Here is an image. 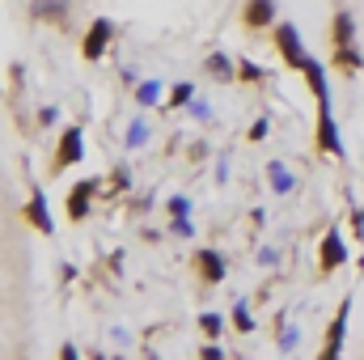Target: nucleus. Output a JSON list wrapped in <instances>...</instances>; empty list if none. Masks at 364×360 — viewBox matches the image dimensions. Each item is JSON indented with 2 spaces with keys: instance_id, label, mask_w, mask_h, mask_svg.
<instances>
[{
  "instance_id": "ddd939ff",
  "label": "nucleus",
  "mask_w": 364,
  "mask_h": 360,
  "mask_svg": "<svg viewBox=\"0 0 364 360\" xmlns=\"http://www.w3.org/2000/svg\"><path fill=\"white\" fill-rule=\"evenodd\" d=\"M233 322H237V331H250V327H255V318H250V309H246V305H237Z\"/></svg>"
},
{
  "instance_id": "f03ea898",
  "label": "nucleus",
  "mask_w": 364,
  "mask_h": 360,
  "mask_svg": "<svg viewBox=\"0 0 364 360\" xmlns=\"http://www.w3.org/2000/svg\"><path fill=\"white\" fill-rule=\"evenodd\" d=\"M106 38H110V21H93L90 38H85V55H90V60H97V55H102Z\"/></svg>"
},
{
  "instance_id": "0eeeda50",
  "label": "nucleus",
  "mask_w": 364,
  "mask_h": 360,
  "mask_svg": "<svg viewBox=\"0 0 364 360\" xmlns=\"http://www.w3.org/2000/svg\"><path fill=\"white\" fill-rule=\"evenodd\" d=\"M343 259H348V250H343V242L331 233V238H326V246H322V263H326V268H339Z\"/></svg>"
},
{
  "instance_id": "f3484780",
  "label": "nucleus",
  "mask_w": 364,
  "mask_h": 360,
  "mask_svg": "<svg viewBox=\"0 0 364 360\" xmlns=\"http://www.w3.org/2000/svg\"><path fill=\"white\" fill-rule=\"evenodd\" d=\"M127 144L136 149V144H144V123H132V136H127Z\"/></svg>"
},
{
  "instance_id": "9d476101",
  "label": "nucleus",
  "mask_w": 364,
  "mask_h": 360,
  "mask_svg": "<svg viewBox=\"0 0 364 360\" xmlns=\"http://www.w3.org/2000/svg\"><path fill=\"white\" fill-rule=\"evenodd\" d=\"M30 221H34L43 233H51V216H47V208H43V195H34V199H30Z\"/></svg>"
},
{
  "instance_id": "412c9836",
  "label": "nucleus",
  "mask_w": 364,
  "mask_h": 360,
  "mask_svg": "<svg viewBox=\"0 0 364 360\" xmlns=\"http://www.w3.org/2000/svg\"><path fill=\"white\" fill-rule=\"evenodd\" d=\"M250 136H255V140H263V136H267V119H259V123L250 127Z\"/></svg>"
},
{
  "instance_id": "f257e3e1",
  "label": "nucleus",
  "mask_w": 364,
  "mask_h": 360,
  "mask_svg": "<svg viewBox=\"0 0 364 360\" xmlns=\"http://www.w3.org/2000/svg\"><path fill=\"white\" fill-rule=\"evenodd\" d=\"M279 51H284L292 64H305V60H309V55L301 51V38H296V30H292V26H279Z\"/></svg>"
},
{
  "instance_id": "7ed1b4c3",
  "label": "nucleus",
  "mask_w": 364,
  "mask_h": 360,
  "mask_svg": "<svg viewBox=\"0 0 364 360\" xmlns=\"http://www.w3.org/2000/svg\"><path fill=\"white\" fill-rule=\"evenodd\" d=\"M73 162H81V132L77 127L64 132V144H60V166H73Z\"/></svg>"
},
{
  "instance_id": "6ab92c4d",
  "label": "nucleus",
  "mask_w": 364,
  "mask_h": 360,
  "mask_svg": "<svg viewBox=\"0 0 364 360\" xmlns=\"http://www.w3.org/2000/svg\"><path fill=\"white\" fill-rule=\"evenodd\" d=\"M157 81H153V85H140V102H157Z\"/></svg>"
},
{
  "instance_id": "4468645a",
  "label": "nucleus",
  "mask_w": 364,
  "mask_h": 360,
  "mask_svg": "<svg viewBox=\"0 0 364 360\" xmlns=\"http://www.w3.org/2000/svg\"><path fill=\"white\" fill-rule=\"evenodd\" d=\"M208 68H212L216 77H229V60H225V55H212V60H208Z\"/></svg>"
},
{
  "instance_id": "9b49d317",
  "label": "nucleus",
  "mask_w": 364,
  "mask_h": 360,
  "mask_svg": "<svg viewBox=\"0 0 364 360\" xmlns=\"http://www.w3.org/2000/svg\"><path fill=\"white\" fill-rule=\"evenodd\" d=\"M301 68H305V77H309V85H314V93H318V97H326V81H322V64L305 60Z\"/></svg>"
},
{
  "instance_id": "a211bd4d",
  "label": "nucleus",
  "mask_w": 364,
  "mask_h": 360,
  "mask_svg": "<svg viewBox=\"0 0 364 360\" xmlns=\"http://www.w3.org/2000/svg\"><path fill=\"white\" fill-rule=\"evenodd\" d=\"M203 331H208V335H220V318H216V314H203Z\"/></svg>"
},
{
  "instance_id": "dca6fc26",
  "label": "nucleus",
  "mask_w": 364,
  "mask_h": 360,
  "mask_svg": "<svg viewBox=\"0 0 364 360\" xmlns=\"http://www.w3.org/2000/svg\"><path fill=\"white\" fill-rule=\"evenodd\" d=\"M272 182H275V191H288V186H292V179H288L279 166H272Z\"/></svg>"
},
{
  "instance_id": "2eb2a0df",
  "label": "nucleus",
  "mask_w": 364,
  "mask_h": 360,
  "mask_svg": "<svg viewBox=\"0 0 364 360\" xmlns=\"http://www.w3.org/2000/svg\"><path fill=\"white\" fill-rule=\"evenodd\" d=\"M34 13H64V0H38Z\"/></svg>"
},
{
  "instance_id": "39448f33",
  "label": "nucleus",
  "mask_w": 364,
  "mask_h": 360,
  "mask_svg": "<svg viewBox=\"0 0 364 360\" xmlns=\"http://www.w3.org/2000/svg\"><path fill=\"white\" fill-rule=\"evenodd\" d=\"M90 199H93L90 182H85V186H77V191H73V199H68V216H77V221H81V216H85V208H90Z\"/></svg>"
},
{
  "instance_id": "20e7f679",
  "label": "nucleus",
  "mask_w": 364,
  "mask_h": 360,
  "mask_svg": "<svg viewBox=\"0 0 364 360\" xmlns=\"http://www.w3.org/2000/svg\"><path fill=\"white\" fill-rule=\"evenodd\" d=\"M272 17H275L272 0H250V4H246V21H250V26H267Z\"/></svg>"
},
{
  "instance_id": "f8f14e48",
  "label": "nucleus",
  "mask_w": 364,
  "mask_h": 360,
  "mask_svg": "<svg viewBox=\"0 0 364 360\" xmlns=\"http://www.w3.org/2000/svg\"><path fill=\"white\" fill-rule=\"evenodd\" d=\"M335 38H339V43H348V38H352V17H348V13H339V17H335Z\"/></svg>"
},
{
  "instance_id": "423d86ee",
  "label": "nucleus",
  "mask_w": 364,
  "mask_h": 360,
  "mask_svg": "<svg viewBox=\"0 0 364 360\" xmlns=\"http://www.w3.org/2000/svg\"><path fill=\"white\" fill-rule=\"evenodd\" d=\"M322 144H326L331 153H343V149H339V136H335V123H331V106H326V97H322Z\"/></svg>"
},
{
  "instance_id": "1a4fd4ad",
  "label": "nucleus",
  "mask_w": 364,
  "mask_h": 360,
  "mask_svg": "<svg viewBox=\"0 0 364 360\" xmlns=\"http://www.w3.org/2000/svg\"><path fill=\"white\" fill-rule=\"evenodd\" d=\"M343 327H348V305L339 309V318H335V327H331V348H326V356H339V344H343Z\"/></svg>"
},
{
  "instance_id": "6e6552de",
  "label": "nucleus",
  "mask_w": 364,
  "mask_h": 360,
  "mask_svg": "<svg viewBox=\"0 0 364 360\" xmlns=\"http://www.w3.org/2000/svg\"><path fill=\"white\" fill-rule=\"evenodd\" d=\"M199 268H203L208 280H220V275H225V259H220V255H212V250H203V255H199Z\"/></svg>"
},
{
  "instance_id": "aec40b11",
  "label": "nucleus",
  "mask_w": 364,
  "mask_h": 360,
  "mask_svg": "<svg viewBox=\"0 0 364 360\" xmlns=\"http://www.w3.org/2000/svg\"><path fill=\"white\" fill-rule=\"evenodd\" d=\"M174 102H178V106H186V102H191V85H178V90H174Z\"/></svg>"
}]
</instances>
